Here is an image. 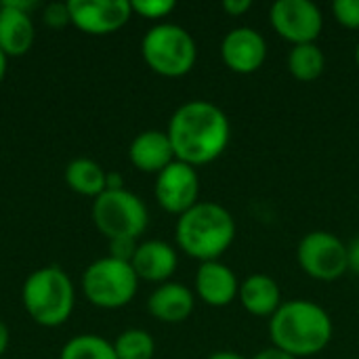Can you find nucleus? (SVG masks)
<instances>
[{
	"instance_id": "nucleus-28",
	"label": "nucleus",
	"mask_w": 359,
	"mask_h": 359,
	"mask_svg": "<svg viewBox=\"0 0 359 359\" xmlns=\"http://www.w3.org/2000/svg\"><path fill=\"white\" fill-rule=\"evenodd\" d=\"M347 261H349V271L359 276V236L347 244Z\"/></svg>"
},
{
	"instance_id": "nucleus-1",
	"label": "nucleus",
	"mask_w": 359,
	"mask_h": 359,
	"mask_svg": "<svg viewBox=\"0 0 359 359\" xmlns=\"http://www.w3.org/2000/svg\"><path fill=\"white\" fill-rule=\"evenodd\" d=\"M166 135L175 158L189 166H204L221 158L231 139L227 114L210 101H187L170 116Z\"/></svg>"
},
{
	"instance_id": "nucleus-11",
	"label": "nucleus",
	"mask_w": 359,
	"mask_h": 359,
	"mask_svg": "<svg viewBox=\"0 0 359 359\" xmlns=\"http://www.w3.org/2000/svg\"><path fill=\"white\" fill-rule=\"evenodd\" d=\"M67 11L72 25L90 36L114 34L133 17L128 0H69Z\"/></svg>"
},
{
	"instance_id": "nucleus-31",
	"label": "nucleus",
	"mask_w": 359,
	"mask_h": 359,
	"mask_svg": "<svg viewBox=\"0 0 359 359\" xmlns=\"http://www.w3.org/2000/svg\"><path fill=\"white\" fill-rule=\"evenodd\" d=\"M107 189H124L122 177L114 175V172H107Z\"/></svg>"
},
{
	"instance_id": "nucleus-26",
	"label": "nucleus",
	"mask_w": 359,
	"mask_h": 359,
	"mask_svg": "<svg viewBox=\"0 0 359 359\" xmlns=\"http://www.w3.org/2000/svg\"><path fill=\"white\" fill-rule=\"evenodd\" d=\"M137 240H111L109 242V257L118 259V261H124V263H130L133 257H135V250H137Z\"/></svg>"
},
{
	"instance_id": "nucleus-21",
	"label": "nucleus",
	"mask_w": 359,
	"mask_h": 359,
	"mask_svg": "<svg viewBox=\"0 0 359 359\" xmlns=\"http://www.w3.org/2000/svg\"><path fill=\"white\" fill-rule=\"evenodd\" d=\"M59 359H118L114 351V343L97 337V334H78L69 339Z\"/></svg>"
},
{
	"instance_id": "nucleus-25",
	"label": "nucleus",
	"mask_w": 359,
	"mask_h": 359,
	"mask_svg": "<svg viewBox=\"0 0 359 359\" xmlns=\"http://www.w3.org/2000/svg\"><path fill=\"white\" fill-rule=\"evenodd\" d=\"M42 21L48 25V27H65L69 21V11H67V2H50L44 6L42 11Z\"/></svg>"
},
{
	"instance_id": "nucleus-18",
	"label": "nucleus",
	"mask_w": 359,
	"mask_h": 359,
	"mask_svg": "<svg viewBox=\"0 0 359 359\" xmlns=\"http://www.w3.org/2000/svg\"><path fill=\"white\" fill-rule=\"evenodd\" d=\"M242 307L255 318H271L282 305L280 284L267 273H252L240 284Z\"/></svg>"
},
{
	"instance_id": "nucleus-23",
	"label": "nucleus",
	"mask_w": 359,
	"mask_h": 359,
	"mask_svg": "<svg viewBox=\"0 0 359 359\" xmlns=\"http://www.w3.org/2000/svg\"><path fill=\"white\" fill-rule=\"evenodd\" d=\"M130 8L135 15H139L143 19L158 21L162 17H168L177 8V4H175V0H133Z\"/></svg>"
},
{
	"instance_id": "nucleus-15",
	"label": "nucleus",
	"mask_w": 359,
	"mask_h": 359,
	"mask_svg": "<svg viewBox=\"0 0 359 359\" xmlns=\"http://www.w3.org/2000/svg\"><path fill=\"white\" fill-rule=\"evenodd\" d=\"M128 160L141 172L160 175L177 158H175V151H172L166 130L149 128V130L139 133L133 139V143L128 147Z\"/></svg>"
},
{
	"instance_id": "nucleus-19",
	"label": "nucleus",
	"mask_w": 359,
	"mask_h": 359,
	"mask_svg": "<svg viewBox=\"0 0 359 359\" xmlns=\"http://www.w3.org/2000/svg\"><path fill=\"white\" fill-rule=\"evenodd\" d=\"M65 183L72 191L86 196V198H99L107 189V172L101 164H97L90 158H76L65 166Z\"/></svg>"
},
{
	"instance_id": "nucleus-12",
	"label": "nucleus",
	"mask_w": 359,
	"mask_h": 359,
	"mask_svg": "<svg viewBox=\"0 0 359 359\" xmlns=\"http://www.w3.org/2000/svg\"><path fill=\"white\" fill-rule=\"evenodd\" d=\"M221 59L236 74H255L267 59V42L255 27H233L221 42Z\"/></svg>"
},
{
	"instance_id": "nucleus-16",
	"label": "nucleus",
	"mask_w": 359,
	"mask_h": 359,
	"mask_svg": "<svg viewBox=\"0 0 359 359\" xmlns=\"http://www.w3.org/2000/svg\"><path fill=\"white\" fill-rule=\"evenodd\" d=\"M196 307V294L181 282L160 284L147 299V311L151 318L164 324L185 322Z\"/></svg>"
},
{
	"instance_id": "nucleus-3",
	"label": "nucleus",
	"mask_w": 359,
	"mask_h": 359,
	"mask_svg": "<svg viewBox=\"0 0 359 359\" xmlns=\"http://www.w3.org/2000/svg\"><path fill=\"white\" fill-rule=\"evenodd\" d=\"M175 240L181 252L200 263L219 261L236 240V219L219 202H198L177 219Z\"/></svg>"
},
{
	"instance_id": "nucleus-2",
	"label": "nucleus",
	"mask_w": 359,
	"mask_h": 359,
	"mask_svg": "<svg viewBox=\"0 0 359 359\" xmlns=\"http://www.w3.org/2000/svg\"><path fill=\"white\" fill-rule=\"evenodd\" d=\"M334 334L330 313L307 299H294L280 305L269 318L271 347L297 359L322 353Z\"/></svg>"
},
{
	"instance_id": "nucleus-6",
	"label": "nucleus",
	"mask_w": 359,
	"mask_h": 359,
	"mask_svg": "<svg viewBox=\"0 0 359 359\" xmlns=\"http://www.w3.org/2000/svg\"><path fill=\"white\" fill-rule=\"evenodd\" d=\"M95 227L111 240H137L149 225L145 202L128 189H105L93 202Z\"/></svg>"
},
{
	"instance_id": "nucleus-4",
	"label": "nucleus",
	"mask_w": 359,
	"mask_h": 359,
	"mask_svg": "<svg viewBox=\"0 0 359 359\" xmlns=\"http://www.w3.org/2000/svg\"><path fill=\"white\" fill-rule=\"evenodd\" d=\"M21 303L25 313L44 328L65 324L74 311L76 290L69 276L57 267H40L32 271L21 288Z\"/></svg>"
},
{
	"instance_id": "nucleus-30",
	"label": "nucleus",
	"mask_w": 359,
	"mask_h": 359,
	"mask_svg": "<svg viewBox=\"0 0 359 359\" xmlns=\"http://www.w3.org/2000/svg\"><path fill=\"white\" fill-rule=\"evenodd\" d=\"M8 339H11L8 328H6V324L0 320V358H2V355H4V351L8 349Z\"/></svg>"
},
{
	"instance_id": "nucleus-13",
	"label": "nucleus",
	"mask_w": 359,
	"mask_h": 359,
	"mask_svg": "<svg viewBox=\"0 0 359 359\" xmlns=\"http://www.w3.org/2000/svg\"><path fill=\"white\" fill-rule=\"evenodd\" d=\"M196 294L208 307H227L240 294V282L233 269L221 261L200 263L196 271Z\"/></svg>"
},
{
	"instance_id": "nucleus-34",
	"label": "nucleus",
	"mask_w": 359,
	"mask_h": 359,
	"mask_svg": "<svg viewBox=\"0 0 359 359\" xmlns=\"http://www.w3.org/2000/svg\"><path fill=\"white\" fill-rule=\"evenodd\" d=\"M355 63H358V67H359V42H358V46H355Z\"/></svg>"
},
{
	"instance_id": "nucleus-33",
	"label": "nucleus",
	"mask_w": 359,
	"mask_h": 359,
	"mask_svg": "<svg viewBox=\"0 0 359 359\" xmlns=\"http://www.w3.org/2000/svg\"><path fill=\"white\" fill-rule=\"evenodd\" d=\"M6 65H8V57L0 50V84H2V80L6 76Z\"/></svg>"
},
{
	"instance_id": "nucleus-10",
	"label": "nucleus",
	"mask_w": 359,
	"mask_h": 359,
	"mask_svg": "<svg viewBox=\"0 0 359 359\" xmlns=\"http://www.w3.org/2000/svg\"><path fill=\"white\" fill-rule=\"evenodd\" d=\"M154 194L162 210L181 217L183 212H187L200 202L198 170L185 162L175 160L160 175H156Z\"/></svg>"
},
{
	"instance_id": "nucleus-14",
	"label": "nucleus",
	"mask_w": 359,
	"mask_h": 359,
	"mask_svg": "<svg viewBox=\"0 0 359 359\" xmlns=\"http://www.w3.org/2000/svg\"><path fill=\"white\" fill-rule=\"evenodd\" d=\"M130 265L139 280L154 282V284H166V282H170L172 273L177 271L179 257L170 244H166L162 240H147L137 246Z\"/></svg>"
},
{
	"instance_id": "nucleus-32",
	"label": "nucleus",
	"mask_w": 359,
	"mask_h": 359,
	"mask_svg": "<svg viewBox=\"0 0 359 359\" xmlns=\"http://www.w3.org/2000/svg\"><path fill=\"white\" fill-rule=\"evenodd\" d=\"M206 359H246L244 355L236 353V351H215L212 355H208Z\"/></svg>"
},
{
	"instance_id": "nucleus-7",
	"label": "nucleus",
	"mask_w": 359,
	"mask_h": 359,
	"mask_svg": "<svg viewBox=\"0 0 359 359\" xmlns=\"http://www.w3.org/2000/svg\"><path fill=\"white\" fill-rule=\"evenodd\" d=\"M139 290V278L130 263L103 257L90 263L82 273V292L99 309L126 307Z\"/></svg>"
},
{
	"instance_id": "nucleus-9",
	"label": "nucleus",
	"mask_w": 359,
	"mask_h": 359,
	"mask_svg": "<svg viewBox=\"0 0 359 359\" xmlns=\"http://www.w3.org/2000/svg\"><path fill=\"white\" fill-rule=\"evenodd\" d=\"M269 21L276 34L294 46L316 42L324 27V15L311 0H278L269 8Z\"/></svg>"
},
{
	"instance_id": "nucleus-29",
	"label": "nucleus",
	"mask_w": 359,
	"mask_h": 359,
	"mask_svg": "<svg viewBox=\"0 0 359 359\" xmlns=\"http://www.w3.org/2000/svg\"><path fill=\"white\" fill-rule=\"evenodd\" d=\"M252 359H297V358H292V355H288V353H284V351H280V349H276V347H269V349L259 351V353H257Z\"/></svg>"
},
{
	"instance_id": "nucleus-24",
	"label": "nucleus",
	"mask_w": 359,
	"mask_h": 359,
	"mask_svg": "<svg viewBox=\"0 0 359 359\" xmlns=\"http://www.w3.org/2000/svg\"><path fill=\"white\" fill-rule=\"evenodd\" d=\"M332 15L343 27L359 29V0H337L332 4Z\"/></svg>"
},
{
	"instance_id": "nucleus-5",
	"label": "nucleus",
	"mask_w": 359,
	"mask_h": 359,
	"mask_svg": "<svg viewBox=\"0 0 359 359\" xmlns=\"http://www.w3.org/2000/svg\"><path fill=\"white\" fill-rule=\"evenodd\" d=\"M141 57L151 72L164 78L187 76L198 59L194 36L177 23H158L141 40Z\"/></svg>"
},
{
	"instance_id": "nucleus-22",
	"label": "nucleus",
	"mask_w": 359,
	"mask_h": 359,
	"mask_svg": "<svg viewBox=\"0 0 359 359\" xmlns=\"http://www.w3.org/2000/svg\"><path fill=\"white\" fill-rule=\"evenodd\" d=\"M114 351L118 359H154L156 343L147 330L128 328L114 341Z\"/></svg>"
},
{
	"instance_id": "nucleus-27",
	"label": "nucleus",
	"mask_w": 359,
	"mask_h": 359,
	"mask_svg": "<svg viewBox=\"0 0 359 359\" xmlns=\"http://www.w3.org/2000/svg\"><path fill=\"white\" fill-rule=\"evenodd\" d=\"M250 8H252L250 0H225L223 2V11L231 17H240V15L248 13Z\"/></svg>"
},
{
	"instance_id": "nucleus-20",
	"label": "nucleus",
	"mask_w": 359,
	"mask_h": 359,
	"mask_svg": "<svg viewBox=\"0 0 359 359\" xmlns=\"http://www.w3.org/2000/svg\"><path fill=\"white\" fill-rule=\"evenodd\" d=\"M324 69H326V55L316 42L292 46L288 55V72L299 82H313L324 74Z\"/></svg>"
},
{
	"instance_id": "nucleus-17",
	"label": "nucleus",
	"mask_w": 359,
	"mask_h": 359,
	"mask_svg": "<svg viewBox=\"0 0 359 359\" xmlns=\"http://www.w3.org/2000/svg\"><path fill=\"white\" fill-rule=\"evenodd\" d=\"M36 38L29 13L19 11L11 0L0 4V50L6 57H23Z\"/></svg>"
},
{
	"instance_id": "nucleus-8",
	"label": "nucleus",
	"mask_w": 359,
	"mask_h": 359,
	"mask_svg": "<svg viewBox=\"0 0 359 359\" xmlns=\"http://www.w3.org/2000/svg\"><path fill=\"white\" fill-rule=\"evenodd\" d=\"M297 261L305 276L318 282H334L349 271L347 244L330 231H309L297 246Z\"/></svg>"
}]
</instances>
